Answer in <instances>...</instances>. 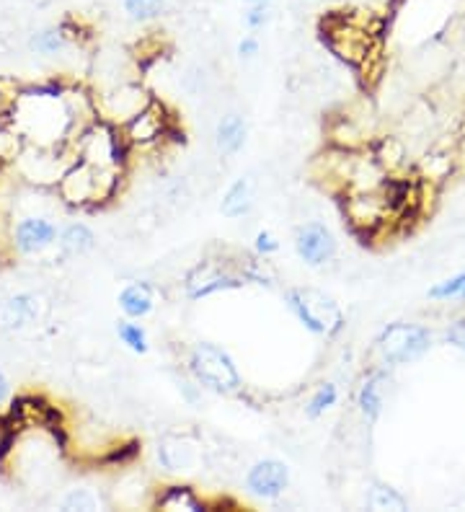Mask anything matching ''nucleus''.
I'll return each mask as SVG.
<instances>
[{
  "instance_id": "1",
  "label": "nucleus",
  "mask_w": 465,
  "mask_h": 512,
  "mask_svg": "<svg viewBox=\"0 0 465 512\" xmlns=\"http://www.w3.org/2000/svg\"><path fill=\"white\" fill-rule=\"evenodd\" d=\"M122 169H101L75 158V163L62 174V200L73 207H101L112 202L122 187Z\"/></svg>"
},
{
  "instance_id": "2",
  "label": "nucleus",
  "mask_w": 465,
  "mask_h": 512,
  "mask_svg": "<svg viewBox=\"0 0 465 512\" xmlns=\"http://www.w3.org/2000/svg\"><path fill=\"white\" fill-rule=\"evenodd\" d=\"M186 373L192 375L199 388L223 396H236L243 388L236 360L215 342H197L186 352Z\"/></svg>"
},
{
  "instance_id": "3",
  "label": "nucleus",
  "mask_w": 465,
  "mask_h": 512,
  "mask_svg": "<svg viewBox=\"0 0 465 512\" xmlns=\"http://www.w3.org/2000/svg\"><path fill=\"white\" fill-rule=\"evenodd\" d=\"M285 303L292 316L305 326V331L316 334V337L336 339L344 331V326H347V319H344V311L339 308V303L331 295L323 293V290L287 288Z\"/></svg>"
},
{
  "instance_id": "4",
  "label": "nucleus",
  "mask_w": 465,
  "mask_h": 512,
  "mask_svg": "<svg viewBox=\"0 0 465 512\" xmlns=\"http://www.w3.org/2000/svg\"><path fill=\"white\" fill-rule=\"evenodd\" d=\"M434 347V334L424 324H406L396 321L388 324L375 337V355L383 368H403L429 355Z\"/></svg>"
},
{
  "instance_id": "5",
  "label": "nucleus",
  "mask_w": 465,
  "mask_h": 512,
  "mask_svg": "<svg viewBox=\"0 0 465 512\" xmlns=\"http://www.w3.org/2000/svg\"><path fill=\"white\" fill-rule=\"evenodd\" d=\"M155 96L150 94L143 83L122 81L109 88H101L99 94L93 96V109L96 117L109 122L114 127H122L127 119L135 117L140 109H145Z\"/></svg>"
},
{
  "instance_id": "6",
  "label": "nucleus",
  "mask_w": 465,
  "mask_h": 512,
  "mask_svg": "<svg viewBox=\"0 0 465 512\" xmlns=\"http://www.w3.org/2000/svg\"><path fill=\"white\" fill-rule=\"evenodd\" d=\"M119 130H122V138L127 140L130 150H150L174 135V117L161 101L153 99L148 107L127 119Z\"/></svg>"
},
{
  "instance_id": "7",
  "label": "nucleus",
  "mask_w": 465,
  "mask_h": 512,
  "mask_svg": "<svg viewBox=\"0 0 465 512\" xmlns=\"http://www.w3.org/2000/svg\"><path fill=\"white\" fill-rule=\"evenodd\" d=\"M248 282L243 280V275L236 267L223 262H207L197 264V267L184 277V295L186 300L192 303H199V300H207L212 295H223L230 293V290H241L246 288Z\"/></svg>"
},
{
  "instance_id": "8",
  "label": "nucleus",
  "mask_w": 465,
  "mask_h": 512,
  "mask_svg": "<svg viewBox=\"0 0 465 512\" xmlns=\"http://www.w3.org/2000/svg\"><path fill=\"white\" fill-rule=\"evenodd\" d=\"M344 215L357 233H375L393 218V210L385 200L383 187L375 192H347L344 197Z\"/></svg>"
},
{
  "instance_id": "9",
  "label": "nucleus",
  "mask_w": 465,
  "mask_h": 512,
  "mask_svg": "<svg viewBox=\"0 0 465 512\" xmlns=\"http://www.w3.org/2000/svg\"><path fill=\"white\" fill-rule=\"evenodd\" d=\"M295 251H298L300 262L308 267H323L329 264L336 254V238L331 228L321 220H308V223L298 225L295 231Z\"/></svg>"
},
{
  "instance_id": "10",
  "label": "nucleus",
  "mask_w": 465,
  "mask_h": 512,
  "mask_svg": "<svg viewBox=\"0 0 465 512\" xmlns=\"http://www.w3.org/2000/svg\"><path fill=\"white\" fill-rule=\"evenodd\" d=\"M290 487V466L279 458L256 461L246 474V489L256 500H279Z\"/></svg>"
},
{
  "instance_id": "11",
  "label": "nucleus",
  "mask_w": 465,
  "mask_h": 512,
  "mask_svg": "<svg viewBox=\"0 0 465 512\" xmlns=\"http://www.w3.org/2000/svg\"><path fill=\"white\" fill-rule=\"evenodd\" d=\"M155 461L166 474H192L199 461L197 445L181 435H166L155 443Z\"/></svg>"
},
{
  "instance_id": "12",
  "label": "nucleus",
  "mask_w": 465,
  "mask_h": 512,
  "mask_svg": "<svg viewBox=\"0 0 465 512\" xmlns=\"http://www.w3.org/2000/svg\"><path fill=\"white\" fill-rule=\"evenodd\" d=\"M391 386V375L388 368H375L365 375L357 386V394H354V404H357V412L362 414L367 425H375L380 417H383L385 409V388Z\"/></svg>"
},
{
  "instance_id": "13",
  "label": "nucleus",
  "mask_w": 465,
  "mask_h": 512,
  "mask_svg": "<svg viewBox=\"0 0 465 512\" xmlns=\"http://www.w3.org/2000/svg\"><path fill=\"white\" fill-rule=\"evenodd\" d=\"M57 225L47 218H24L13 231V246L21 254H39L57 241Z\"/></svg>"
},
{
  "instance_id": "14",
  "label": "nucleus",
  "mask_w": 465,
  "mask_h": 512,
  "mask_svg": "<svg viewBox=\"0 0 465 512\" xmlns=\"http://www.w3.org/2000/svg\"><path fill=\"white\" fill-rule=\"evenodd\" d=\"M148 505L166 512H205L210 507L192 484H166V487H158Z\"/></svg>"
},
{
  "instance_id": "15",
  "label": "nucleus",
  "mask_w": 465,
  "mask_h": 512,
  "mask_svg": "<svg viewBox=\"0 0 465 512\" xmlns=\"http://www.w3.org/2000/svg\"><path fill=\"white\" fill-rule=\"evenodd\" d=\"M117 303L124 319L143 321L155 311V288L145 280L130 282L127 288H122Z\"/></svg>"
},
{
  "instance_id": "16",
  "label": "nucleus",
  "mask_w": 465,
  "mask_h": 512,
  "mask_svg": "<svg viewBox=\"0 0 465 512\" xmlns=\"http://www.w3.org/2000/svg\"><path fill=\"white\" fill-rule=\"evenodd\" d=\"M39 319V298L31 293H19L0 306V326L3 329H24Z\"/></svg>"
},
{
  "instance_id": "17",
  "label": "nucleus",
  "mask_w": 465,
  "mask_h": 512,
  "mask_svg": "<svg viewBox=\"0 0 465 512\" xmlns=\"http://www.w3.org/2000/svg\"><path fill=\"white\" fill-rule=\"evenodd\" d=\"M55 244L62 259H78V256H86L88 251L96 249V233L86 223H70L57 233Z\"/></svg>"
},
{
  "instance_id": "18",
  "label": "nucleus",
  "mask_w": 465,
  "mask_h": 512,
  "mask_svg": "<svg viewBox=\"0 0 465 512\" xmlns=\"http://www.w3.org/2000/svg\"><path fill=\"white\" fill-rule=\"evenodd\" d=\"M246 119L241 114H225L215 127V145L223 156H236L238 150L246 145Z\"/></svg>"
},
{
  "instance_id": "19",
  "label": "nucleus",
  "mask_w": 465,
  "mask_h": 512,
  "mask_svg": "<svg viewBox=\"0 0 465 512\" xmlns=\"http://www.w3.org/2000/svg\"><path fill=\"white\" fill-rule=\"evenodd\" d=\"M251 210H254V189H251V182L248 179H236L228 187V192L223 194L220 213L230 220H238L251 213Z\"/></svg>"
},
{
  "instance_id": "20",
  "label": "nucleus",
  "mask_w": 465,
  "mask_h": 512,
  "mask_svg": "<svg viewBox=\"0 0 465 512\" xmlns=\"http://www.w3.org/2000/svg\"><path fill=\"white\" fill-rule=\"evenodd\" d=\"M236 269L243 275V280L261 285V288H272L274 282H277V272H274L272 262H269L267 256H241V262H238Z\"/></svg>"
},
{
  "instance_id": "21",
  "label": "nucleus",
  "mask_w": 465,
  "mask_h": 512,
  "mask_svg": "<svg viewBox=\"0 0 465 512\" xmlns=\"http://www.w3.org/2000/svg\"><path fill=\"white\" fill-rule=\"evenodd\" d=\"M365 505L370 507V510H378V512H383V510H393V512L409 510V502H406V497H403L398 489L383 484V481H375V484L367 489Z\"/></svg>"
},
{
  "instance_id": "22",
  "label": "nucleus",
  "mask_w": 465,
  "mask_h": 512,
  "mask_svg": "<svg viewBox=\"0 0 465 512\" xmlns=\"http://www.w3.org/2000/svg\"><path fill=\"white\" fill-rule=\"evenodd\" d=\"M117 337H119V342H122L130 352H135V355H148L150 352L148 329H145L140 321H132V319L119 321Z\"/></svg>"
},
{
  "instance_id": "23",
  "label": "nucleus",
  "mask_w": 465,
  "mask_h": 512,
  "mask_svg": "<svg viewBox=\"0 0 465 512\" xmlns=\"http://www.w3.org/2000/svg\"><path fill=\"white\" fill-rule=\"evenodd\" d=\"M336 401H339V388H336V383H321V386H316V391L310 394V399L305 401V417L321 419L323 414L334 409Z\"/></svg>"
},
{
  "instance_id": "24",
  "label": "nucleus",
  "mask_w": 465,
  "mask_h": 512,
  "mask_svg": "<svg viewBox=\"0 0 465 512\" xmlns=\"http://www.w3.org/2000/svg\"><path fill=\"white\" fill-rule=\"evenodd\" d=\"M427 298L434 300V303H453V300L465 303V272L434 282L432 288L427 290Z\"/></svg>"
},
{
  "instance_id": "25",
  "label": "nucleus",
  "mask_w": 465,
  "mask_h": 512,
  "mask_svg": "<svg viewBox=\"0 0 465 512\" xmlns=\"http://www.w3.org/2000/svg\"><path fill=\"white\" fill-rule=\"evenodd\" d=\"M122 8L137 24H150L166 13V0H122Z\"/></svg>"
},
{
  "instance_id": "26",
  "label": "nucleus",
  "mask_w": 465,
  "mask_h": 512,
  "mask_svg": "<svg viewBox=\"0 0 465 512\" xmlns=\"http://www.w3.org/2000/svg\"><path fill=\"white\" fill-rule=\"evenodd\" d=\"M372 158L380 163V169H383L385 174H393L398 166H403L406 150H403V145L398 143L396 138H383L375 145V150H372Z\"/></svg>"
},
{
  "instance_id": "27",
  "label": "nucleus",
  "mask_w": 465,
  "mask_h": 512,
  "mask_svg": "<svg viewBox=\"0 0 465 512\" xmlns=\"http://www.w3.org/2000/svg\"><path fill=\"white\" fill-rule=\"evenodd\" d=\"M68 37L60 32V29H44L37 37L31 39V47L39 52V55H57L60 50H65Z\"/></svg>"
},
{
  "instance_id": "28",
  "label": "nucleus",
  "mask_w": 465,
  "mask_h": 512,
  "mask_svg": "<svg viewBox=\"0 0 465 512\" xmlns=\"http://www.w3.org/2000/svg\"><path fill=\"white\" fill-rule=\"evenodd\" d=\"M62 507H65V510H99L101 500L99 494L91 492V489H73V492L65 497Z\"/></svg>"
},
{
  "instance_id": "29",
  "label": "nucleus",
  "mask_w": 465,
  "mask_h": 512,
  "mask_svg": "<svg viewBox=\"0 0 465 512\" xmlns=\"http://www.w3.org/2000/svg\"><path fill=\"white\" fill-rule=\"evenodd\" d=\"M279 249H282V244H279V238L274 236L272 231H267V228H264V231L256 233V238H254V254L267 256V259H272V256L277 254Z\"/></svg>"
},
{
  "instance_id": "30",
  "label": "nucleus",
  "mask_w": 465,
  "mask_h": 512,
  "mask_svg": "<svg viewBox=\"0 0 465 512\" xmlns=\"http://www.w3.org/2000/svg\"><path fill=\"white\" fill-rule=\"evenodd\" d=\"M243 21H246V26L251 32L264 29V24L269 21V3H251V8H248L246 16H243Z\"/></svg>"
},
{
  "instance_id": "31",
  "label": "nucleus",
  "mask_w": 465,
  "mask_h": 512,
  "mask_svg": "<svg viewBox=\"0 0 465 512\" xmlns=\"http://www.w3.org/2000/svg\"><path fill=\"white\" fill-rule=\"evenodd\" d=\"M445 342L465 355V319H455L453 324L447 326V329H445Z\"/></svg>"
},
{
  "instance_id": "32",
  "label": "nucleus",
  "mask_w": 465,
  "mask_h": 512,
  "mask_svg": "<svg viewBox=\"0 0 465 512\" xmlns=\"http://www.w3.org/2000/svg\"><path fill=\"white\" fill-rule=\"evenodd\" d=\"M259 52H261V42L259 37H254V34H246V37L238 42V55H241L243 60H254Z\"/></svg>"
},
{
  "instance_id": "33",
  "label": "nucleus",
  "mask_w": 465,
  "mask_h": 512,
  "mask_svg": "<svg viewBox=\"0 0 465 512\" xmlns=\"http://www.w3.org/2000/svg\"><path fill=\"white\" fill-rule=\"evenodd\" d=\"M8 388H11V383H8L6 373L0 370V404H3V401L8 399Z\"/></svg>"
},
{
  "instance_id": "34",
  "label": "nucleus",
  "mask_w": 465,
  "mask_h": 512,
  "mask_svg": "<svg viewBox=\"0 0 465 512\" xmlns=\"http://www.w3.org/2000/svg\"><path fill=\"white\" fill-rule=\"evenodd\" d=\"M248 3H269V0H248Z\"/></svg>"
}]
</instances>
